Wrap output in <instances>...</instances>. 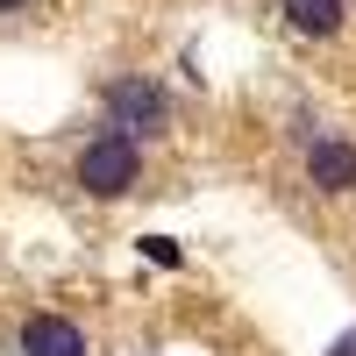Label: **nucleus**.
I'll return each mask as SVG.
<instances>
[{"mask_svg": "<svg viewBox=\"0 0 356 356\" xmlns=\"http://www.w3.org/2000/svg\"><path fill=\"white\" fill-rule=\"evenodd\" d=\"M307 186L328 193V200L356 193V143L349 136H314L307 143Z\"/></svg>", "mask_w": 356, "mask_h": 356, "instance_id": "3", "label": "nucleus"}, {"mask_svg": "<svg viewBox=\"0 0 356 356\" xmlns=\"http://www.w3.org/2000/svg\"><path fill=\"white\" fill-rule=\"evenodd\" d=\"M278 22L292 29V36H314V43H328L349 29V0H278Z\"/></svg>", "mask_w": 356, "mask_h": 356, "instance_id": "5", "label": "nucleus"}, {"mask_svg": "<svg viewBox=\"0 0 356 356\" xmlns=\"http://www.w3.org/2000/svg\"><path fill=\"white\" fill-rule=\"evenodd\" d=\"M29 8H36V0H0V15H29Z\"/></svg>", "mask_w": 356, "mask_h": 356, "instance_id": "8", "label": "nucleus"}, {"mask_svg": "<svg viewBox=\"0 0 356 356\" xmlns=\"http://www.w3.org/2000/svg\"><path fill=\"white\" fill-rule=\"evenodd\" d=\"M143 264H157V271H186V243H171V235H136Z\"/></svg>", "mask_w": 356, "mask_h": 356, "instance_id": "6", "label": "nucleus"}, {"mask_svg": "<svg viewBox=\"0 0 356 356\" xmlns=\"http://www.w3.org/2000/svg\"><path fill=\"white\" fill-rule=\"evenodd\" d=\"M72 178H79V193H93V200H129V193L143 186V143L122 136V129L86 136V143H79Z\"/></svg>", "mask_w": 356, "mask_h": 356, "instance_id": "1", "label": "nucleus"}, {"mask_svg": "<svg viewBox=\"0 0 356 356\" xmlns=\"http://www.w3.org/2000/svg\"><path fill=\"white\" fill-rule=\"evenodd\" d=\"M15 349L22 356H86V328L65 321V314H22Z\"/></svg>", "mask_w": 356, "mask_h": 356, "instance_id": "4", "label": "nucleus"}, {"mask_svg": "<svg viewBox=\"0 0 356 356\" xmlns=\"http://www.w3.org/2000/svg\"><path fill=\"white\" fill-rule=\"evenodd\" d=\"M100 107H107V129H122L136 143H150L171 129V86L150 79V72H122V79H107L100 86Z\"/></svg>", "mask_w": 356, "mask_h": 356, "instance_id": "2", "label": "nucleus"}, {"mask_svg": "<svg viewBox=\"0 0 356 356\" xmlns=\"http://www.w3.org/2000/svg\"><path fill=\"white\" fill-rule=\"evenodd\" d=\"M328 356H356V328H349V335H335V342H328Z\"/></svg>", "mask_w": 356, "mask_h": 356, "instance_id": "7", "label": "nucleus"}]
</instances>
